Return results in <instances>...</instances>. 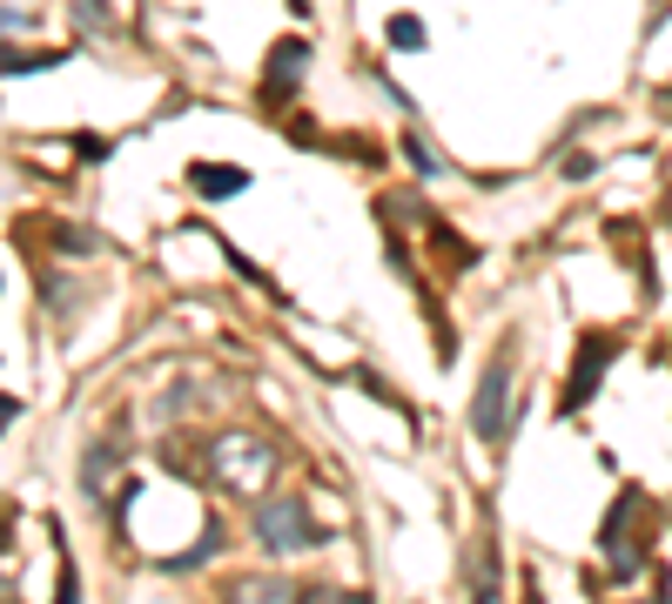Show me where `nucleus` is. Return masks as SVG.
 Here are the masks:
<instances>
[{
  "instance_id": "1a4fd4ad",
  "label": "nucleus",
  "mask_w": 672,
  "mask_h": 604,
  "mask_svg": "<svg viewBox=\"0 0 672 604\" xmlns=\"http://www.w3.org/2000/svg\"><path fill=\"white\" fill-rule=\"evenodd\" d=\"M390 47H403V54H417V47H424V28H417V14H390Z\"/></svg>"
},
{
  "instance_id": "f03ea898",
  "label": "nucleus",
  "mask_w": 672,
  "mask_h": 604,
  "mask_svg": "<svg viewBox=\"0 0 672 604\" xmlns=\"http://www.w3.org/2000/svg\"><path fill=\"white\" fill-rule=\"evenodd\" d=\"M504 390H512V357L497 350V357L484 363V377H477V403H471V430H477L484 444H504V430H512V423H504V403H512Z\"/></svg>"
},
{
  "instance_id": "4468645a",
  "label": "nucleus",
  "mask_w": 672,
  "mask_h": 604,
  "mask_svg": "<svg viewBox=\"0 0 672 604\" xmlns=\"http://www.w3.org/2000/svg\"><path fill=\"white\" fill-rule=\"evenodd\" d=\"M652 604H665V597H652Z\"/></svg>"
},
{
  "instance_id": "7ed1b4c3",
  "label": "nucleus",
  "mask_w": 672,
  "mask_h": 604,
  "mask_svg": "<svg viewBox=\"0 0 672 604\" xmlns=\"http://www.w3.org/2000/svg\"><path fill=\"white\" fill-rule=\"evenodd\" d=\"M612 350H619L612 336H585V342H578V363H571V377H565V396H558L565 410H585V403L599 396V377H606Z\"/></svg>"
},
{
  "instance_id": "423d86ee",
  "label": "nucleus",
  "mask_w": 672,
  "mask_h": 604,
  "mask_svg": "<svg viewBox=\"0 0 672 604\" xmlns=\"http://www.w3.org/2000/svg\"><path fill=\"white\" fill-rule=\"evenodd\" d=\"M189 189L202 202H229L249 189V168H229V161H189Z\"/></svg>"
},
{
  "instance_id": "20e7f679",
  "label": "nucleus",
  "mask_w": 672,
  "mask_h": 604,
  "mask_svg": "<svg viewBox=\"0 0 672 604\" xmlns=\"http://www.w3.org/2000/svg\"><path fill=\"white\" fill-rule=\"evenodd\" d=\"M270 464H276V451L249 444V437H222V444H216V477H222V484H256Z\"/></svg>"
},
{
  "instance_id": "f8f14e48",
  "label": "nucleus",
  "mask_w": 672,
  "mask_h": 604,
  "mask_svg": "<svg viewBox=\"0 0 672 604\" xmlns=\"http://www.w3.org/2000/svg\"><path fill=\"white\" fill-rule=\"evenodd\" d=\"M74 14H88V28H108L102 21V0H74Z\"/></svg>"
},
{
  "instance_id": "ddd939ff",
  "label": "nucleus",
  "mask_w": 672,
  "mask_h": 604,
  "mask_svg": "<svg viewBox=\"0 0 672 604\" xmlns=\"http://www.w3.org/2000/svg\"><path fill=\"white\" fill-rule=\"evenodd\" d=\"M477 604H504V597H497V591H477Z\"/></svg>"
},
{
  "instance_id": "39448f33",
  "label": "nucleus",
  "mask_w": 672,
  "mask_h": 604,
  "mask_svg": "<svg viewBox=\"0 0 672 604\" xmlns=\"http://www.w3.org/2000/svg\"><path fill=\"white\" fill-rule=\"evenodd\" d=\"M303 67H309V41H276L270 81H263V102H290V88L303 81Z\"/></svg>"
},
{
  "instance_id": "9d476101",
  "label": "nucleus",
  "mask_w": 672,
  "mask_h": 604,
  "mask_svg": "<svg viewBox=\"0 0 672 604\" xmlns=\"http://www.w3.org/2000/svg\"><path fill=\"white\" fill-rule=\"evenodd\" d=\"M296 604H370V597L344 591V584H309V591H296Z\"/></svg>"
},
{
  "instance_id": "0eeeda50",
  "label": "nucleus",
  "mask_w": 672,
  "mask_h": 604,
  "mask_svg": "<svg viewBox=\"0 0 672 604\" xmlns=\"http://www.w3.org/2000/svg\"><path fill=\"white\" fill-rule=\"evenodd\" d=\"M229 604H296V591H290L283 577H242V584L229 591Z\"/></svg>"
},
{
  "instance_id": "6e6552de",
  "label": "nucleus",
  "mask_w": 672,
  "mask_h": 604,
  "mask_svg": "<svg viewBox=\"0 0 672 604\" xmlns=\"http://www.w3.org/2000/svg\"><path fill=\"white\" fill-rule=\"evenodd\" d=\"M606 564H612V577H619V584H632V577L645 571V558H639V544H626V538H619V544H606Z\"/></svg>"
},
{
  "instance_id": "9b49d317",
  "label": "nucleus",
  "mask_w": 672,
  "mask_h": 604,
  "mask_svg": "<svg viewBox=\"0 0 672 604\" xmlns=\"http://www.w3.org/2000/svg\"><path fill=\"white\" fill-rule=\"evenodd\" d=\"M403 155L417 161V176H438V155H431L424 141H417V135H403Z\"/></svg>"
},
{
  "instance_id": "f257e3e1",
  "label": "nucleus",
  "mask_w": 672,
  "mask_h": 604,
  "mask_svg": "<svg viewBox=\"0 0 672 604\" xmlns=\"http://www.w3.org/2000/svg\"><path fill=\"white\" fill-rule=\"evenodd\" d=\"M256 538H263L276 558H296V551L323 544V524H316L296 497H270V504H256Z\"/></svg>"
}]
</instances>
